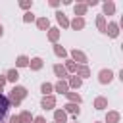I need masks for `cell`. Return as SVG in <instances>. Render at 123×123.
Wrapping results in <instances>:
<instances>
[{
	"mask_svg": "<svg viewBox=\"0 0 123 123\" xmlns=\"http://www.w3.org/2000/svg\"><path fill=\"white\" fill-rule=\"evenodd\" d=\"M27 88L25 86H19V85H13V88L10 90V94H8V100H10V106H19L25 98H27Z\"/></svg>",
	"mask_w": 123,
	"mask_h": 123,
	"instance_id": "obj_1",
	"label": "cell"
},
{
	"mask_svg": "<svg viewBox=\"0 0 123 123\" xmlns=\"http://www.w3.org/2000/svg\"><path fill=\"white\" fill-rule=\"evenodd\" d=\"M69 54H71V62H75L77 65H86L88 58H86V54H85L83 50H77V48H73Z\"/></svg>",
	"mask_w": 123,
	"mask_h": 123,
	"instance_id": "obj_2",
	"label": "cell"
},
{
	"mask_svg": "<svg viewBox=\"0 0 123 123\" xmlns=\"http://www.w3.org/2000/svg\"><path fill=\"white\" fill-rule=\"evenodd\" d=\"M113 81V71L111 69H100L98 73V83L100 85H110Z\"/></svg>",
	"mask_w": 123,
	"mask_h": 123,
	"instance_id": "obj_3",
	"label": "cell"
},
{
	"mask_svg": "<svg viewBox=\"0 0 123 123\" xmlns=\"http://www.w3.org/2000/svg\"><path fill=\"white\" fill-rule=\"evenodd\" d=\"M40 108L42 110H56V96L50 94V96H42L40 100Z\"/></svg>",
	"mask_w": 123,
	"mask_h": 123,
	"instance_id": "obj_4",
	"label": "cell"
},
{
	"mask_svg": "<svg viewBox=\"0 0 123 123\" xmlns=\"http://www.w3.org/2000/svg\"><path fill=\"white\" fill-rule=\"evenodd\" d=\"M52 71H54V75L58 77V81H67V71H65V67L62 65V63H54V67H52Z\"/></svg>",
	"mask_w": 123,
	"mask_h": 123,
	"instance_id": "obj_5",
	"label": "cell"
},
{
	"mask_svg": "<svg viewBox=\"0 0 123 123\" xmlns=\"http://www.w3.org/2000/svg\"><path fill=\"white\" fill-rule=\"evenodd\" d=\"M27 67H31V71H40V69L44 67V60H42V58H38V56H37V58H31Z\"/></svg>",
	"mask_w": 123,
	"mask_h": 123,
	"instance_id": "obj_6",
	"label": "cell"
},
{
	"mask_svg": "<svg viewBox=\"0 0 123 123\" xmlns=\"http://www.w3.org/2000/svg\"><path fill=\"white\" fill-rule=\"evenodd\" d=\"M62 110H63V111H65L67 115H73V117H77V115L81 113V108H79L77 104H71V102H67V104H65V106H63Z\"/></svg>",
	"mask_w": 123,
	"mask_h": 123,
	"instance_id": "obj_7",
	"label": "cell"
},
{
	"mask_svg": "<svg viewBox=\"0 0 123 123\" xmlns=\"http://www.w3.org/2000/svg\"><path fill=\"white\" fill-rule=\"evenodd\" d=\"M106 35H108V37H111V38L119 37V25H117V23H113V21H111V23H108V25H106Z\"/></svg>",
	"mask_w": 123,
	"mask_h": 123,
	"instance_id": "obj_8",
	"label": "cell"
},
{
	"mask_svg": "<svg viewBox=\"0 0 123 123\" xmlns=\"http://www.w3.org/2000/svg\"><path fill=\"white\" fill-rule=\"evenodd\" d=\"M86 6H85V2H77V4H73V12H75V17H83V15H86Z\"/></svg>",
	"mask_w": 123,
	"mask_h": 123,
	"instance_id": "obj_9",
	"label": "cell"
},
{
	"mask_svg": "<svg viewBox=\"0 0 123 123\" xmlns=\"http://www.w3.org/2000/svg\"><path fill=\"white\" fill-rule=\"evenodd\" d=\"M85 17H75V19H71L69 21V27L73 29V31H81V29H85Z\"/></svg>",
	"mask_w": 123,
	"mask_h": 123,
	"instance_id": "obj_10",
	"label": "cell"
},
{
	"mask_svg": "<svg viewBox=\"0 0 123 123\" xmlns=\"http://www.w3.org/2000/svg\"><path fill=\"white\" fill-rule=\"evenodd\" d=\"M121 121V113L115 111V110H110L106 113V123H119Z\"/></svg>",
	"mask_w": 123,
	"mask_h": 123,
	"instance_id": "obj_11",
	"label": "cell"
},
{
	"mask_svg": "<svg viewBox=\"0 0 123 123\" xmlns=\"http://www.w3.org/2000/svg\"><path fill=\"white\" fill-rule=\"evenodd\" d=\"M56 21L60 23L62 29H67V27H69V19H67V15H65L63 12H56Z\"/></svg>",
	"mask_w": 123,
	"mask_h": 123,
	"instance_id": "obj_12",
	"label": "cell"
},
{
	"mask_svg": "<svg viewBox=\"0 0 123 123\" xmlns=\"http://www.w3.org/2000/svg\"><path fill=\"white\" fill-rule=\"evenodd\" d=\"M54 123H67V113L63 110H54Z\"/></svg>",
	"mask_w": 123,
	"mask_h": 123,
	"instance_id": "obj_13",
	"label": "cell"
},
{
	"mask_svg": "<svg viewBox=\"0 0 123 123\" xmlns=\"http://www.w3.org/2000/svg\"><path fill=\"white\" fill-rule=\"evenodd\" d=\"M58 38H60V29L58 27H50L48 29V40L52 44H58Z\"/></svg>",
	"mask_w": 123,
	"mask_h": 123,
	"instance_id": "obj_14",
	"label": "cell"
},
{
	"mask_svg": "<svg viewBox=\"0 0 123 123\" xmlns=\"http://www.w3.org/2000/svg\"><path fill=\"white\" fill-rule=\"evenodd\" d=\"M75 75H77L79 79H86V77H90V69H88V65H77Z\"/></svg>",
	"mask_w": 123,
	"mask_h": 123,
	"instance_id": "obj_15",
	"label": "cell"
},
{
	"mask_svg": "<svg viewBox=\"0 0 123 123\" xmlns=\"http://www.w3.org/2000/svg\"><path fill=\"white\" fill-rule=\"evenodd\" d=\"M102 10H104V13H102V15H113V13H115V4H113L111 0H108V2H104Z\"/></svg>",
	"mask_w": 123,
	"mask_h": 123,
	"instance_id": "obj_16",
	"label": "cell"
},
{
	"mask_svg": "<svg viewBox=\"0 0 123 123\" xmlns=\"http://www.w3.org/2000/svg\"><path fill=\"white\" fill-rule=\"evenodd\" d=\"M35 21H37V27H38L40 31H48V29H50V19H48V17H37Z\"/></svg>",
	"mask_w": 123,
	"mask_h": 123,
	"instance_id": "obj_17",
	"label": "cell"
},
{
	"mask_svg": "<svg viewBox=\"0 0 123 123\" xmlns=\"http://www.w3.org/2000/svg\"><path fill=\"white\" fill-rule=\"evenodd\" d=\"M4 77H6V81H10V83H13V85H15V81L19 79V73H17V69H15V67H12V69H8V71H6V75H4Z\"/></svg>",
	"mask_w": 123,
	"mask_h": 123,
	"instance_id": "obj_18",
	"label": "cell"
},
{
	"mask_svg": "<svg viewBox=\"0 0 123 123\" xmlns=\"http://www.w3.org/2000/svg\"><path fill=\"white\" fill-rule=\"evenodd\" d=\"M81 85H83V79H79L77 75H73V77L67 79V86H69V88H75V90H77V88H81Z\"/></svg>",
	"mask_w": 123,
	"mask_h": 123,
	"instance_id": "obj_19",
	"label": "cell"
},
{
	"mask_svg": "<svg viewBox=\"0 0 123 123\" xmlns=\"http://www.w3.org/2000/svg\"><path fill=\"white\" fill-rule=\"evenodd\" d=\"M54 92H60V94H65V92H69L67 81H58V83L54 85Z\"/></svg>",
	"mask_w": 123,
	"mask_h": 123,
	"instance_id": "obj_20",
	"label": "cell"
},
{
	"mask_svg": "<svg viewBox=\"0 0 123 123\" xmlns=\"http://www.w3.org/2000/svg\"><path fill=\"white\" fill-rule=\"evenodd\" d=\"M106 108H108V98L96 96L94 98V110H106Z\"/></svg>",
	"mask_w": 123,
	"mask_h": 123,
	"instance_id": "obj_21",
	"label": "cell"
},
{
	"mask_svg": "<svg viewBox=\"0 0 123 123\" xmlns=\"http://www.w3.org/2000/svg\"><path fill=\"white\" fill-rule=\"evenodd\" d=\"M65 96H67V100H69L71 104H77V106H79V104L83 102L81 94H77V92H71V90H69V92H65Z\"/></svg>",
	"mask_w": 123,
	"mask_h": 123,
	"instance_id": "obj_22",
	"label": "cell"
},
{
	"mask_svg": "<svg viewBox=\"0 0 123 123\" xmlns=\"http://www.w3.org/2000/svg\"><path fill=\"white\" fill-rule=\"evenodd\" d=\"M17 117H19V123H33V113L27 111V110H23Z\"/></svg>",
	"mask_w": 123,
	"mask_h": 123,
	"instance_id": "obj_23",
	"label": "cell"
},
{
	"mask_svg": "<svg viewBox=\"0 0 123 123\" xmlns=\"http://www.w3.org/2000/svg\"><path fill=\"white\" fill-rule=\"evenodd\" d=\"M106 25H108V23H106V17H104V15H96V27H98V31L104 33V35H106Z\"/></svg>",
	"mask_w": 123,
	"mask_h": 123,
	"instance_id": "obj_24",
	"label": "cell"
},
{
	"mask_svg": "<svg viewBox=\"0 0 123 123\" xmlns=\"http://www.w3.org/2000/svg\"><path fill=\"white\" fill-rule=\"evenodd\" d=\"M40 92H42L44 96H50V94L54 92V85H52V83H46V81H44V83L40 85Z\"/></svg>",
	"mask_w": 123,
	"mask_h": 123,
	"instance_id": "obj_25",
	"label": "cell"
},
{
	"mask_svg": "<svg viewBox=\"0 0 123 123\" xmlns=\"http://www.w3.org/2000/svg\"><path fill=\"white\" fill-rule=\"evenodd\" d=\"M29 56H25V54H21V56H17V60H15V65L17 67H27L29 65Z\"/></svg>",
	"mask_w": 123,
	"mask_h": 123,
	"instance_id": "obj_26",
	"label": "cell"
},
{
	"mask_svg": "<svg viewBox=\"0 0 123 123\" xmlns=\"http://www.w3.org/2000/svg\"><path fill=\"white\" fill-rule=\"evenodd\" d=\"M54 54L58 58H67V50L62 46V44H54Z\"/></svg>",
	"mask_w": 123,
	"mask_h": 123,
	"instance_id": "obj_27",
	"label": "cell"
},
{
	"mask_svg": "<svg viewBox=\"0 0 123 123\" xmlns=\"http://www.w3.org/2000/svg\"><path fill=\"white\" fill-rule=\"evenodd\" d=\"M63 67H65L67 75H69V73H75V71H77V63H75V62H71V60H65Z\"/></svg>",
	"mask_w": 123,
	"mask_h": 123,
	"instance_id": "obj_28",
	"label": "cell"
},
{
	"mask_svg": "<svg viewBox=\"0 0 123 123\" xmlns=\"http://www.w3.org/2000/svg\"><path fill=\"white\" fill-rule=\"evenodd\" d=\"M0 110H4V111L10 110V100H8V96H6L4 92L0 94Z\"/></svg>",
	"mask_w": 123,
	"mask_h": 123,
	"instance_id": "obj_29",
	"label": "cell"
},
{
	"mask_svg": "<svg viewBox=\"0 0 123 123\" xmlns=\"http://www.w3.org/2000/svg\"><path fill=\"white\" fill-rule=\"evenodd\" d=\"M35 19H37V17H35V13H33L31 10L23 13V23H31V21H35Z\"/></svg>",
	"mask_w": 123,
	"mask_h": 123,
	"instance_id": "obj_30",
	"label": "cell"
},
{
	"mask_svg": "<svg viewBox=\"0 0 123 123\" xmlns=\"http://www.w3.org/2000/svg\"><path fill=\"white\" fill-rule=\"evenodd\" d=\"M31 6H33V0H21V2H19V8L25 10V12H29Z\"/></svg>",
	"mask_w": 123,
	"mask_h": 123,
	"instance_id": "obj_31",
	"label": "cell"
},
{
	"mask_svg": "<svg viewBox=\"0 0 123 123\" xmlns=\"http://www.w3.org/2000/svg\"><path fill=\"white\" fill-rule=\"evenodd\" d=\"M33 123H46V119L42 115H37V117H33Z\"/></svg>",
	"mask_w": 123,
	"mask_h": 123,
	"instance_id": "obj_32",
	"label": "cell"
},
{
	"mask_svg": "<svg viewBox=\"0 0 123 123\" xmlns=\"http://www.w3.org/2000/svg\"><path fill=\"white\" fill-rule=\"evenodd\" d=\"M85 6H86V8H90V6H98V0H86Z\"/></svg>",
	"mask_w": 123,
	"mask_h": 123,
	"instance_id": "obj_33",
	"label": "cell"
},
{
	"mask_svg": "<svg viewBox=\"0 0 123 123\" xmlns=\"http://www.w3.org/2000/svg\"><path fill=\"white\" fill-rule=\"evenodd\" d=\"M8 121H10V123H19V117H17V115H10Z\"/></svg>",
	"mask_w": 123,
	"mask_h": 123,
	"instance_id": "obj_34",
	"label": "cell"
},
{
	"mask_svg": "<svg viewBox=\"0 0 123 123\" xmlns=\"http://www.w3.org/2000/svg\"><path fill=\"white\" fill-rule=\"evenodd\" d=\"M8 81H6V77L4 75H0V88H4V85H6Z\"/></svg>",
	"mask_w": 123,
	"mask_h": 123,
	"instance_id": "obj_35",
	"label": "cell"
},
{
	"mask_svg": "<svg viewBox=\"0 0 123 123\" xmlns=\"http://www.w3.org/2000/svg\"><path fill=\"white\" fill-rule=\"evenodd\" d=\"M48 4H50V6H52V8H58V6H60V2H58V0H50V2H48Z\"/></svg>",
	"mask_w": 123,
	"mask_h": 123,
	"instance_id": "obj_36",
	"label": "cell"
},
{
	"mask_svg": "<svg viewBox=\"0 0 123 123\" xmlns=\"http://www.w3.org/2000/svg\"><path fill=\"white\" fill-rule=\"evenodd\" d=\"M2 35H4V27L0 25V38H2Z\"/></svg>",
	"mask_w": 123,
	"mask_h": 123,
	"instance_id": "obj_37",
	"label": "cell"
},
{
	"mask_svg": "<svg viewBox=\"0 0 123 123\" xmlns=\"http://www.w3.org/2000/svg\"><path fill=\"white\" fill-rule=\"evenodd\" d=\"M0 94H2V88H0Z\"/></svg>",
	"mask_w": 123,
	"mask_h": 123,
	"instance_id": "obj_38",
	"label": "cell"
},
{
	"mask_svg": "<svg viewBox=\"0 0 123 123\" xmlns=\"http://www.w3.org/2000/svg\"><path fill=\"white\" fill-rule=\"evenodd\" d=\"M73 123H77V121H73Z\"/></svg>",
	"mask_w": 123,
	"mask_h": 123,
	"instance_id": "obj_39",
	"label": "cell"
},
{
	"mask_svg": "<svg viewBox=\"0 0 123 123\" xmlns=\"http://www.w3.org/2000/svg\"><path fill=\"white\" fill-rule=\"evenodd\" d=\"M96 123H98V121H96Z\"/></svg>",
	"mask_w": 123,
	"mask_h": 123,
	"instance_id": "obj_40",
	"label": "cell"
}]
</instances>
